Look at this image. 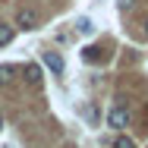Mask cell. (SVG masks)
Wrapping results in <instances>:
<instances>
[{"mask_svg": "<svg viewBox=\"0 0 148 148\" xmlns=\"http://www.w3.org/2000/svg\"><path fill=\"white\" fill-rule=\"evenodd\" d=\"M16 29H22V32L38 29V13L29 10V6H19V10H16Z\"/></svg>", "mask_w": 148, "mask_h": 148, "instance_id": "obj_1", "label": "cell"}, {"mask_svg": "<svg viewBox=\"0 0 148 148\" xmlns=\"http://www.w3.org/2000/svg\"><path fill=\"white\" fill-rule=\"evenodd\" d=\"M107 126H110L114 132H117V129H126V126H129V110H126L123 104H117V107L107 114Z\"/></svg>", "mask_w": 148, "mask_h": 148, "instance_id": "obj_2", "label": "cell"}, {"mask_svg": "<svg viewBox=\"0 0 148 148\" xmlns=\"http://www.w3.org/2000/svg\"><path fill=\"white\" fill-rule=\"evenodd\" d=\"M22 79L29 82L32 88H41V82H44V69H41L38 63H29V66H22Z\"/></svg>", "mask_w": 148, "mask_h": 148, "instance_id": "obj_3", "label": "cell"}, {"mask_svg": "<svg viewBox=\"0 0 148 148\" xmlns=\"http://www.w3.org/2000/svg\"><path fill=\"white\" fill-rule=\"evenodd\" d=\"M44 63H47V69L54 73V76H63V57H60L57 51H44Z\"/></svg>", "mask_w": 148, "mask_h": 148, "instance_id": "obj_4", "label": "cell"}, {"mask_svg": "<svg viewBox=\"0 0 148 148\" xmlns=\"http://www.w3.org/2000/svg\"><path fill=\"white\" fill-rule=\"evenodd\" d=\"M101 51H104V47H85V51H82V60H85V63H98V60H104Z\"/></svg>", "mask_w": 148, "mask_h": 148, "instance_id": "obj_5", "label": "cell"}, {"mask_svg": "<svg viewBox=\"0 0 148 148\" xmlns=\"http://www.w3.org/2000/svg\"><path fill=\"white\" fill-rule=\"evenodd\" d=\"M13 76H16V66L3 63V66H0V85H10V82H13Z\"/></svg>", "mask_w": 148, "mask_h": 148, "instance_id": "obj_6", "label": "cell"}, {"mask_svg": "<svg viewBox=\"0 0 148 148\" xmlns=\"http://www.w3.org/2000/svg\"><path fill=\"white\" fill-rule=\"evenodd\" d=\"M13 35H16V32H13V25H6V22H0V47H6V44L13 41Z\"/></svg>", "mask_w": 148, "mask_h": 148, "instance_id": "obj_7", "label": "cell"}, {"mask_svg": "<svg viewBox=\"0 0 148 148\" xmlns=\"http://www.w3.org/2000/svg\"><path fill=\"white\" fill-rule=\"evenodd\" d=\"M110 148H136V142H132L129 136H117V139H114V145H110Z\"/></svg>", "mask_w": 148, "mask_h": 148, "instance_id": "obj_8", "label": "cell"}, {"mask_svg": "<svg viewBox=\"0 0 148 148\" xmlns=\"http://www.w3.org/2000/svg\"><path fill=\"white\" fill-rule=\"evenodd\" d=\"M76 29L82 32V35H88V32H91V22H88V19H79V22H76Z\"/></svg>", "mask_w": 148, "mask_h": 148, "instance_id": "obj_9", "label": "cell"}, {"mask_svg": "<svg viewBox=\"0 0 148 148\" xmlns=\"http://www.w3.org/2000/svg\"><path fill=\"white\" fill-rule=\"evenodd\" d=\"M132 6V0H120V10H129Z\"/></svg>", "mask_w": 148, "mask_h": 148, "instance_id": "obj_10", "label": "cell"}, {"mask_svg": "<svg viewBox=\"0 0 148 148\" xmlns=\"http://www.w3.org/2000/svg\"><path fill=\"white\" fill-rule=\"evenodd\" d=\"M145 35H148V19H145Z\"/></svg>", "mask_w": 148, "mask_h": 148, "instance_id": "obj_11", "label": "cell"}, {"mask_svg": "<svg viewBox=\"0 0 148 148\" xmlns=\"http://www.w3.org/2000/svg\"><path fill=\"white\" fill-rule=\"evenodd\" d=\"M0 129H3V117H0Z\"/></svg>", "mask_w": 148, "mask_h": 148, "instance_id": "obj_12", "label": "cell"}]
</instances>
